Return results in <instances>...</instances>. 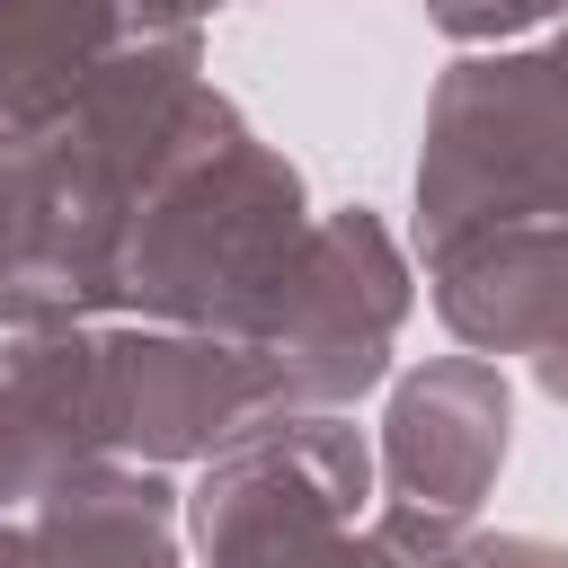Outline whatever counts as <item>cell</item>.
Returning a JSON list of instances; mask_svg holds the SVG:
<instances>
[]
</instances>
